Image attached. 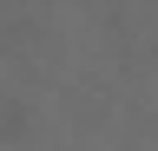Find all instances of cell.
Wrapping results in <instances>:
<instances>
[{"mask_svg":"<svg viewBox=\"0 0 158 151\" xmlns=\"http://www.w3.org/2000/svg\"><path fill=\"white\" fill-rule=\"evenodd\" d=\"M33 138V105L27 99H0V145H27Z\"/></svg>","mask_w":158,"mask_h":151,"instance_id":"1","label":"cell"}]
</instances>
